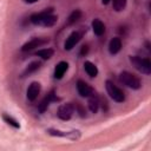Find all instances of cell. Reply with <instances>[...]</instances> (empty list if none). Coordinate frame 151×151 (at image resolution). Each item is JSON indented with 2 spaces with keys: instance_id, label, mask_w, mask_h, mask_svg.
Returning <instances> with one entry per match:
<instances>
[{
  "instance_id": "cell-2",
  "label": "cell",
  "mask_w": 151,
  "mask_h": 151,
  "mask_svg": "<svg viewBox=\"0 0 151 151\" xmlns=\"http://www.w3.org/2000/svg\"><path fill=\"white\" fill-rule=\"evenodd\" d=\"M130 61L134 66V68H137L139 72H142L144 74H151V61L147 58H140V57H136V55L132 57L131 55Z\"/></svg>"
},
{
  "instance_id": "cell-11",
  "label": "cell",
  "mask_w": 151,
  "mask_h": 151,
  "mask_svg": "<svg viewBox=\"0 0 151 151\" xmlns=\"http://www.w3.org/2000/svg\"><path fill=\"white\" fill-rule=\"evenodd\" d=\"M122 50V40L119 38H113L111 39L109 44V51L111 54H117Z\"/></svg>"
},
{
  "instance_id": "cell-4",
  "label": "cell",
  "mask_w": 151,
  "mask_h": 151,
  "mask_svg": "<svg viewBox=\"0 0 151 151\" xmlns=\"http://www.w3.org/2000/svg\"><path fill=\"white\" fill-rule=\"evenodd\" d=\"M106 91L109 93V96L117 103H123L125 100V96H124V92L117 87L111 80H106Z\"/></svg>"
},
{
  "instance_id": "cell-17",
  "label": "cell",
  "mask_w": 151,
  "mask_h": 151,
  "mask_svg": "<svg viewBox=\"0 0 151 151\" xmlns=\"http://www.w3.org/2000/svg\"><path fill=\"white\" fill-rule=\"evenodd\" d=\"M80 17H81V12H80L79 9H76V11H73V12L70 14V17H68V24L71 25V24H74V22H77V21L80 19Z\"/></svg>"
},
{
  "instance_id": "cell-20",
  "label": "cell",
  "mask_w": 151,
  "mask_h": 151,
  "mask_svg": "<svg viewBox=\"0 0 151 151\" xmlns=\"http://www.w3.org/2000/svg\"><path fill=\"white\" fill-rule=\"evenodd\" d=\"M50 103H51V100H50V98H48V96L46 97V98H44V100L39 104V111L40 112H45L46 111V109L48 107V105H50Z\"/></svg>"
},
{
  "instance_id": "cell-8",
  "label": "cell",
  "mask_w": 151,
  "mask_h": 151,
  "mask_svg": "<svg viewBox=\"0 0 151 151\" xmlns=\"http://www.w3.org/2000/svg\"><path fill=\"white\" fill-rule=\"evenodd\" d=\"M80 38H81V35H80L79 32H73V33H71L70 37H68V38L66 39V41H65L64 48H65L66 51L72 50V48L78 44V41L80 40Z\"/></svg>"
},
{
  "instance_id": "cell-6",
  "label": "cell",
  "mask_w": 151,
  "mask_h": 151,
  "mask_svg": "<svg viewBox=\"0 0 151 151\" xmlns=\"http://www.w3.org/2000/svg\"><path fill=\"white\" fill-rule=\"evenodd\" d=\"M73 105L67 103V104H64L61 106H59L58 109V117L63 120H68L71 117H72V113H73Z\"/></svg>"
},
{
  "instance_id": "cell-12",
  "label": "cell",
  "mask_w": 151,
  "mask_h": 151,
  "mask_svg": "<svg viewBox=\"0 0 151 151\" xmlns=\"http://www.w3.org/2000/svg\"><path fill=\"white\" fill-rule=\"evenodd\" d=\"M92 29H93L94 34H97V35H103L104 32H105V25L103 24L101 20L94 19V20L92 21Z\"/></svg>"
},
{
  "instance_id": "cell-23",
  "label": "cell",
  "mask_w": 151,
  "mask_h": 151,
  "mask_svg": "<svg viewBox=\"0 0 151 151\" xmlns=\"http://www.w3.org/2000/svg\"><path fill=\"white\" fill-rule=\"evenodd\" d=\"M87 51H88V47H87V46H83V47H81V52H80V54H86Z\"/></svg>"
},
{
  "instance_id": "cell-24",
  "label": "cell",
  "mask_w": 151,
  "mask_h": 151,
  "mask_svg": "<svg viewBox=\"0 0 151 151\" xmlns=\"http://www.w3.org/2000/svg\"><path fill=\"white\" fill-rule=\"evenodd\" d=\"M101 2H103L104 5H107V4L110 2V0H101Z\"/></svg>"
},
{
  "instance_id": "cell-16",
  "label": "cell",
  "mask_w": 151,
  "mask_h": 151,
  "mask_svg": "<svg viewBox=\"0 0 151 151\" xmlns=\"http://www.w3.org/2000/svg\"><path fill=\"white\" fill-rule=\"evenodd\" d=\"M40 65H41V64H40V61H33V63H31V64L26 67V70H25V72H24V76L35 72V71L40 67Z\"/></svg>"
},
{
  "instance_id": "cell-15",
  "label": "cell",
  "mask_w": 151,
  "mask_h": 151,
  "mask_svg": "<svg viewBox=\"0 0 151 151\" xmlns=\"http://www.w3.org/2000/svg\"><path fill=\"white\" fill-rule=\"evenodd\" d=\"M53 54H54V51H53L52 48H42V50H39V51L37 52V55L41 57V58L45 59V60L52 58Z\"/></svg>"
},
{
  "instance_id": "cell-5",
  "label": "cell",
  "mask_w": 151,
  "mask_h": 151,
  "mask_svg": "<svg viewBox=\"0 0 151 151\" xmlns=\"http://www.w3.org/2000/svg\"><path fill=\"white\" fill-rule=\"evenodd\" d=\"M46 42H48V39H42V38H33L32 40L27 41L26 44L22 45L21 47V51L24 52H27V51H31L35 47H40L42 45H45Z\"/></svg>"
},
{
  "instance_id": "cell-10",
  "label": "cell",
  "mask_w": 151,
  "mask_h": 151,
  "mask_svg": "<svg viewBox=\"0 0 151 151\" xmlns=\"http://www.w3.org/2000/svg\"><path fill=\"white\" fill-rule=\"evenodd\" d=\"M68 68V64L66 61H60L59 64H57L55 68H54V78L55 79H61L63 76L65 74V72Z\"/></svg>"
},
{
  "instance_id": "cell-7",
  "label": "cell",
  "mask_w": 151,
  "mask_h": 151,
  "mask_svg": "<svg viewBox=\"0 0 151 151\" xmlns=\"http://www.w3.org/2000/svg\"><path fill=\"white\" fill-rule=\"evenodd\" d=\"M77 90H78V92H79V94L81 97H90V96H92L94 93L93 88L87 83H85L83 80H78L77 81Z\"/></svg>"
},
{
  "instance_id": "cell-19",
  "label": "cell",
  "mask_w": 151,
  "mask_h": 151,
  "mask_svg": "<svg viewBox=\"0 0 151 151\" xmlns=\"http://www.w3.org/2000/svg\"><path fill=\"white\" fill-rule=\"evenodd\" d=\"M2 118H4V120L7 123V124H9V125H12L13 127H15V129H18L20 125H19V123L13 118V117H11V116H7V114H4L2 116Z\"/></svg>"
},
{
  "instance_id": "cell-3",
  "label": "cell",
  "mask_w": 151,
  "mask_h": 151,
  "mask_svg": "<svg viewBox=\"0 0 151 151\" xmlns=\"http://www.w3.org/2000/svg\"><path fill=\"white\" fill-rule=\"evenodd\" d=\"M119 80L124 85H126L127 87H130V88L138 90L140 87V80L136 76H133L132 73H130V72H126V71L122 72L119 74Z\"/></svg>"
},
{
  "instance_id": "cell-9",
  "label": "cell",
  "mask_w": 151,
  "mask_h": 151,
  "mask_svg": "<svg viewBox=\"0 0 151 151\" xmlns=\"http://www.w3.org/2000/svg\"><path fill=\"white\" fill-rule=\"evenodd\" d=\"M40 93V84L34 81L27 88V99L29 101H34Z\"/></svg>"
},
{
  "instance_id": "cell-18",
  "label": "cell",
  "mask_w": 151,
  "mask_h": 151,
  "mask_svg": "<svg viewBox=\"0 0 151 151\" xmlns=\"http://www.w3.org/2000/svg\"><path fill=\"white\" fill-rule=\"evenodd\" d=\"M113 9L117 12H120L126 6V0H113Z\"/></svg>"
},
{
  "instance_id": "cell-14",
  "label": "cell",
  "mask_w": 151,
  "mask_h": 151,
  "mask_svg": "<svg viewBox=\"0 0 151 151\" xmlns=\"http://www.w3.org/2000/svg\"><path fill=\"white\" fill-rule=\"evenodd\" d=\"M88 109L93 113H97V111L99 109V99L94 96V93L92 96H90V99H88Z\"/></svg>"
},
{
  "instance_id": "cell-13",
  "label": "cell",
  "mask_w": 151,
  "mask_h": 151,
  "mask_svg": "<svg viewBox=\"0 0 151 151\" xmlns=\"http://www.w3.org/2000/svg\"><path fill=\"white\" fill-rule=\"evenodd\" d=\"M84 68H85V72L90 76V77H97L98 74V68L97 66L91 63V61H85L84 63Z\"/></svg>"
},
{
  "instance_id": "cell-21",
  "label": "cell",
  "mask_w": 151,
  "mask_h": 151,
  "mask_svg": "<svg viewBox=\"0 0 151 151\" xmlns=\"http://www.w3.org/2000/svg\"><path fill=\"white\" fill-rule=\"evenodd\" d=\"M47 132L51 136H58V137H66V136H68V133H66V132H63V131H59V130H53V129H48Z\"/></svg>"
},
{
  "instance_id": "cell-25",
  "label": "cell",
  "mask_w": 151,
  "mask_h": 151,
  "mask_svg": "<svg viewBox=\"0 0 151 151\" xmlns=\"http://www.w3.org/2000/svg\"><path fill=\"white\" fill-rule=\"evenodd\" d=\"M35 1H38V0H26V2H28V4H33Z\"/></svg>"
},
{
  "instance_id": "cell-22",
  "label": "cell",
  "mask_w": 151,
  "mask_h": 151,
  "mask_svg": "<svg viewBox=\"0 0 151 151\" xmlns=\"http://www.w3.org/2000/svg\"><path fill=\"white\" fill-rule=\"evenodd\" d=\"M76 107H77V110L79 111V113H80V116H81V117H85V111L83 110V107H81V106H80L79 104H77V105H76Z\"/></svg>"
},
{
  "instance_id": "cell-1",
  "label": "cell",
  "mask_w": 151,
  "mask_h": 151,
  "mask_svg": "<svg viewBox=\"0 0 151 151\" xmlns=\"http://www.w3.org/2000/svg\"><path fill=\"white\" fill-rule=\"evenodd\" d=\"M52 8H48L41 13H37V14H33L29 20L32 24L34 25H41V26H46V27H51L53 26L57 20H58V17L57 15H53L52 14Z\"/></svg>"
}]
</instances>
